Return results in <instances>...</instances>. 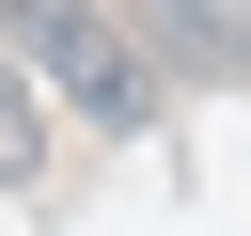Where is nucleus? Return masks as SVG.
Returning <instances> with one entry per match:
<instances>
[{
    "label": "nucleus",
    "instance_id": "f257e3e1",
    "mask_svg": "<svg viewBox=\"0 0 251 236\" xmlns=\"http://www.w3.org/2000/svg\"><path fill=\"white\" fill-rule=\"evenodd\" d=\"M0 63H16L31 94H63L78 126H110V142L157 126V63H141V31H126L110 0H0Z\"/></svg>",
    "mask_w": 251,
    "mask_h": 236
},
{
    "label": "nucleus",
    "instance_id": "f03ea898",
    "mask_svg": "<svg viewBox=\"0 0 251 236\" xmlns=\"http://www.w3.org/2000/svg\"><path fill=\"white\" fill-rule=\"evenodd\" d=\"M141 16H157V47H173V63L251 79V0H141Z\"/></svg>",
    "mask_w": 251,
    "mask_h": 236
}]
</instances>
